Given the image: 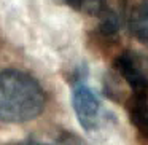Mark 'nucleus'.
I'll use <instances>...</instances> for the list:
<instances>
[{"label": "nucleus", "instance_id": "nucleus-4", "mask_svg": "<svg viewBox=\"0 0 148 145\" xmlns=\"http://www.w3.org/2000/svg\"><path fill=\"white\" fill-rule=\"evenodd\" d=\"M131 121L142 135L148 139V91L134 93L129 105Z\"/></svg>", "mask_w": 148, "mask_h": 145}, {"label": "nucleus", "instance_id": "nucleus-3", "mask_svg": "<svg viewBox=\"0 0 148 145\" xmlns=\"http://www.w3.org/2000/svg\"><path fill=\"white\" fill-rule=\"evenodd\" d=\"M72 104L78 121L84 129L91 131L97 128L100 120V102L89 86L78 85L72 94Z\"/></svg>", "mask_w": 148, "mask_h": 145}, {"label": "nucleus", "instance_id": "nucleus-2", "mask_svg": "<svg viewBox=\"0 0 148 145\" xmlns=\"http://www.w3.org/2000/svg\"><path fill=\"white\" fill-rule=\"evenodd\" d=\"M115 69L134 93L148 91V56L135 51H124L116 58Z\"/></svg>", "mask_w": 148, "mask_h": 145}, {"label": "nucleus", "instance_id": "nucleus-1", "mask_svg": "<svg viewBox=\"0 0 148 145\" xmlns=\"http://www.w3.org/2000/svg\"><path fill=\"white\" fill-rule=\"evenodd\" d=\"M46 94L42 85L23 70H0V121L26 123L43 112Z\"/></svg>", "mask_w": 148, "mask_h": 145}, {"label": "nucleus", "instance_id": "nucleus-5", "mask_svg": "<svg viewBox=\"0 0 148 145\" xmlns=\"http://www.w3.org/2000/svg\"><path fill=\"white\" fill-rule=\"evenodd\" d=\"M129 24L135 38L148 45V2H142L134 8Z\"/></svg>", "mask_w": 148, "mask_h": 145}, {"label": "nucleus", "instance_id": "nucleus-7", "mask_svg": "<svg viewBox=\"0 0 148 145\" xmlns=\"http://www.w3.org/2000/svg\"><path fill=\"white\" fill-rule=\"evenodd\" d=\"M14 145H81V144L75 137L64 135V137L58 139V140H43V139H37V137H29Z\"/></svg>", "mask_w": 148, "mask_h": 145}, {"label": "nucleus", "instance_id": "nucleus-6", "mask_svg": "<svg viewBox=\"0 0 148 145\" xmlns=\"http://www.w3.org/2000/svg\"><path fill=\"white\" fill-rule=\"evenodd\" d=\"M69 7L86 14H100L107 5V0H64Z\"/></svg>", "mask_w": 148, "mask_h": 145}]
</instances>
